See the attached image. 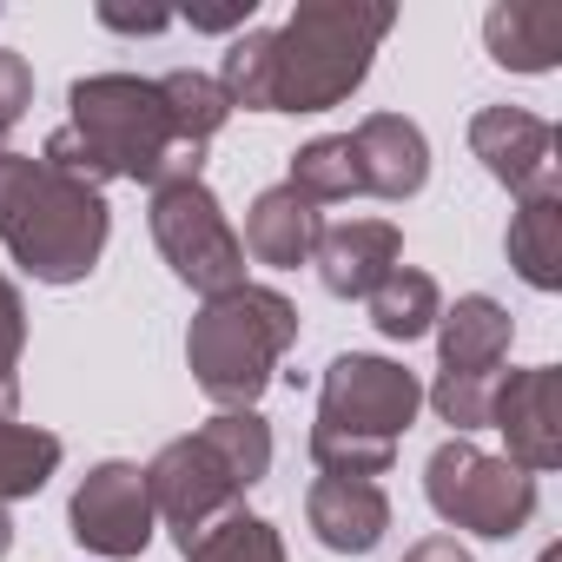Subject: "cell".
<instances>
[{
	"label": "cell",
	"instance_id": "6da1fadb",
	"mask_svg": "<svg viewBox=\"0 0 562 562\" xmlns=\"http://www.w3.org/2000/svg\"><path fill=\"white\" fill-rule=\"evenodd\" d=\"M47 166L106 186V179H133V186H159L172 172H199L205 153H192L179 139V120L166 106V87L146 74H87L67 93V126H54Z\"/></svg>",
	"mask_w": 562,
	"mask_h": 562
},
{
	"label": "cell",
	"instance_id": "7a4b0ae2",
	"mask_svg": "<svg viewBox=\"0 0 562 562\" xmlns=\"http://www.w3.org/2000/svg\"><path fill=\"white\" fill-rule=\"evenodd\" d=\"M397 27L391 0H299L292 21L265 34V113H331L345 106L384 34Z\"/></svg>",
	"mask_w": 562,
	"mask_h": 562
},
{
	"label": "cell",
	"instance_id": "3957f363",
	"mask_svg": "<svg viewBox=\"0 0 562 562\" xmlns=\"http://www.w3.org/2000/svg\"><path fill=\"white\" fill-rule=\"evenodd\" d=\"M113 238L106 192L34 159V153H0V245L34 285H80L93 278L100 251Z\"/></svg>",
	"mask_w": 562,
	"mask_h": 562
},
{
	"label": "cell",
	"instance_id": "277c9868",
	"mask_svg": "<svg viewBox=\"0 0 562 562\" xmlns=\"http://www.w3.org/2000/svg\"><path fill=\"white\" fill-rule=\"evenodd\" d=\"M265 470H271V424L258 411H218L146 463V496L186 555L205 529L245 509V490L265 483Z\"/></svg>",
	"mask_w": 562,
	"mask_h": 562
},
{
	"label": "cell",
	"instance_id": "5b68a950",
	"mask_svg": "<svg viewBox=\"0 0 562 562\" xmlns=\"http://www.w3.org/2000/svg\"><path fill=\"white\" fill-rule=\"evenodd\" d=\"M424 411L417 371L397 358L345 351L318 378V424H312V463L318 476H384L397 463V443L411 437Z\"/></svg>",
	"mask_w": 562,
	"mask_h": 562
},
{
	"label": "cell",
	"instance_id": "8992f818",
	"mask_svg": "<svg viewBox=\"0 0 562 562\" xmlns=\"http://www.w3.org/2000/svg\"><path fill=\"white\" fill-rule=\"evenodd\" d=\"M292 345H299V305L271 285H238L199 305L186 331V364L218 411H251Z\"/></svg>",
	"mask_w": 562,
	"mask_h": 562
},
{
	"label": "cell",
	"instance_id": "52a82bcc",
	"mask_svg": "<svg viewBox=\"0 0 562 562\" xmlns=\"http://www.w3.org/2000/svg\"><path fill=\"white\" fill-rule=\"evenodd\" d=\"M146 218H153V245L172 265L179 285H192L199 299H218V292H238L245 285V245L225 225V205L212 199V186L199 172L159 179Z\"/></svg>",
	"mask_w": 562,
	"mask_h": 562
},
{
	"label": "cell",
	"instance_id": "ba28073f",
	"mask_svg": "<svg viewBox=\"0 0 562 562\" xmlns=\"http://www.w3.org/2000/svg\"><path fill=\"white\" fill-rule=\"evenodd\" d=\"M424 496L450 529H470V536H490V542H509L536 516V476L516 470L509 457L476 450L470 437H450V443L430 450Z\"/></svg>",
	"mask_w": 562,
	"mask_h": 562
},
{
	"label": "cell",
	"instance_id": "9c48e42d",
	"mask_svg": "<svg viewBox=\"0 0 562 562\" xmlns=\"http://www.w3.org/2000/svg\"><path fill=\"white\" fill-rule=\"evenodd\" d=\"M67 522L80 536V549L106 555V562H126V555H146L159 516H153V496H146V470L126 463V457H106L80 476L74 503H67Z\"/></svg>",
	"mask_w": 562,
	"mask_h": 562
},
{
	"label": "cell",
	"instance_id": "30bf717a",
	"mask_svg": "<svg viewBox=\"0 0 562 562\" xmlns=\"http://www.w3.org/2000/svg\"><path fill=\"white\" fill-rule=\"evenodd\" d=\"M490 430H503L516 470L549 476L562 463V371L555 364L503 371L490 397Z\"/></svg>",
	"mask_w": 562,
	"mask_h": 562
},
{
	"label": "cell",
	"instance_id": "8fae6325",
	"mask_svg": "<svg viewBox=\"0 0 562 562\" xmlns=\"http://www.w3.org/2000/svg\"><path fill=\"white\" fill-rule=\"evenodd\" d=\"M470 153L516 199L555 192V126L542 113H529V106H483L470 120Z\"/></svg>",
	"mask_w": 562,
	"mask_h": 562
},
{
	"label": "cell",
	"instance_id": "7c38bea8",
	"mask_svg": "<svg viewBox=\"0 0 562 562\" xmlns=\"http://www.w3.org/2000/svg\"><path fill=\"white\" fill-rule=\"evenodd\" d=\"M345 139H351V159H358V192L404 205V199H417V192L430 186V139H424L417 120H404V113H371V120H358Z\"/></svg>",
	"mask_w": 562,
	"mask_h": 562
},
{
	"label": "cell",
	"instance_id": "4fadbf2b",
	"mask_svg": "<svg viewBox=\"0 0 562 562\" xmlns=\"http://www.w3.org/2000/svg\"><path fill=\"white\" fill-rule=\"evenodd\" d=\"M318 285L331 299H371L384 278L404 265V232L391 218H345V225H325L318 232Z\"/></svg>",
	"mask_w": 562,
	"mask_h": 562
},
{
	"label": "cell",
	"instance_id": "5bb4252c",
	"mask_svg": "<svg viewBox=\"0 0 562 562\" xmlns=\"http://www.w3.org/2000/svg\"><path fill=\"white\" fill-rule=\"evenodd\" d=\"M305 522L331 555H371L391 529V496L371 476H318L305 490Z\"/></svg>",
	"mask_w": 562,
	"mask_h": 562
},
{
	"label": "cell",
	"instance_id": "9a60e30c",
	"mask_svg": "<svg viewBox=\"0 0 562 562\" xmlns=\"http://www.w3.org/2000/svg\"><path fill=\"white\" fill-rule=\"evenodd\" d=\"M509 338H516V318L496 299L483 292L457 299L450 312H437V378H503Z\"/></svg>",
	"mask_w": 562,
	"mask_h": 562
},
{
	"label": "cell",
	"instance_id": "2e32d148",
	"mask_svg": "<svg viewBox=\"0 0 562 562\" xmlns=\"http://www.w3.org/2000/svg\"><path fill=\"white\" fill-rule=\"evenodd\" d=\"M318 232H325V212L312 199H299L292 186H265L251 199V212H245V238L238 245L258 265H271V271H299V265H312Z\"/></svg>",
	"mask_w": 562,
	"mask_h": 562
},
{
	"label": "cell",
	"instance_id": "e0dca14e",
	"mask_svg": "<svg viewBox=\"0 0 562 562\" xmlns=\"http://www.w3.org/2000/svg\"><path fill=\"white\" fill-rule=\"evenodd\" d=\"M483 47L509 74H555L562 67V8L555 0H496L483 14Z\"/></svg>",
	"mask_w": 562,
	"mask_h": 562
},
{
	"label": "cell",
	"instance_id": "ac0fdd59",
	"mask_svg": "<svg viewBox=\"0 0 562 562\" xmlns=\"http://www.w3.org/2000/svg\"><path fill=\"white\" fill-rule=\"evenodd\" d=\"M509 265L529 292H562V186L555 192H529L509 212V238H503Z\"/></svg>",
	"mask_w": 562,
	"mask_h": 562
},
{
	"label": "cell",
	"instance_id": "d6986e66",
	"mask_svg": "<svg viewBox=\"0 0 562 562\" xmlns=\"http://www.w3.org/2000/svg\"><path fill=\"white\" fill-rule=\"evenodd\" d=\"M371 305V325L391 338V345H411L424 331H437V312H443V292H437V278L417 271V265H397L384 285L364 299Z\"/></svg>",
	"mask_w": 562,
	"mask_h": 562
},
{
	"label": "cell",
	"instance_id": "ffe728a7",
	"mask_svg": "<svg viewBox=\"0 0 562 562\" xmlns=\"http://www.w3.org/2000/svg\"><path fill=\"white\" fill-rule=\"evenodd\" d=\"M60 457H67V443L54 430L21 424V417H0V503H21V496L47 490Z\"/></svg>",
	"mask_w": 562,
	"mask_h": 562
},
{
	"label": "cell",
	"instance_id": "44dd1931",
	"mask_svg": "<svg viewBox=\"0 0 562 562\" xmlns=\"http://www.w3.org/2000/svg\"><path fill=\"white\" fill-rule=\"evenodd\" d=\"M159 87H166L172 120H179V139L192 153H205L218 139V126L232 120V100L218 93V80L212 74H192V67H172V74H159Z\"/></svg>",
	"mask_w": 562,
	"mask_h": 562
},
{
	"label": "cell",
	"instance_id": "7402d4cb",
	"mask_svg": "<svg viewBox=\"0 0 562 562\" xmlns=\"http://www.w3.org/2000/svg\"><path fill=\"white\" fill-rule=\"evenodd\" d=\"M285 186H292L299 199H312V205L358 199V159H351V139H345V133H325V139H312V146H299Z\"/></svg>",
	"mask_w": 562,
	"mask_h": 562
},
{
	"label": "cell",
	"instance_id": "603a6c76",
	"mask_svg": "<svg viewBox=\"0 0 562 562\" xmlns=\"http://www.w3.org/2000/svg\"><path fill=\"white\" fill-rule=\"evenodd\" d=\"M186 562H285V536L251 509H232L218 529H205L186 549Z\"/></svg>",
	"mask_w": 562,
	"mask_h": 562
},
{
	"label": "cell",
	"instance_id": "cb8c5ba5",
	"mask_svg": "<svg viewBox=\"0 0 562 562\" xmlns=\"http://www.w3.org/2000/svg\"><path fill=\"white\" fill-rule=\"evenodd\" d=\"M27 106H34V67L14 47H0V153H8V133L27 120Z\"/></svg>",
	"mask_w": 562,
	"mask_h": 562
},
{
	"label": "cell",
	"instance_id": "d4e9b609",
	"mask_svg": "<svg viewBox=\"0 0 562 562\" xmlns=\"http://www.w3.org/2000/svg\"><path fill=\"white\" fill-rule=\"evenodd\" d=\"M21 351H27V305L8 278H0V364L21 371Z\"/></svg>",
	"mask_w": 562,
	"mask_h": 562
},
{
	"label": "cell",
	"instance_id": "484cf974",
	"mask_svg": "<svg viewBox=\"0 0 562 562\" xmlns=\"http://www.w3.org/2000/svg\"><path fill=\"white\" fill-rule=\"evenodd\" d=\"M251 14H258V0H232V8H186V21L199 27V34H245L251 27Z\"/></svg>",
	"mask_w": 562,
	"mask_h": 562
},
{
	"label": "cell",
	"instance_id": "4316f807",
	"mask_svg": "<svg viewBox=\"0 0 562 562\" xmlns=\"http://www.w3.org/2000/svg\"><path fill=\"white\" fill-rule=\"evenodd\" d=\"M404 562H476L457 536H424V542H411L404 549Z\"/></svg>",
	"mask_w": 562,
	"mask_h": 562
},
{
	"label": "cell",
	"instance_id": "83f0119b",
	"mask_svg": "<svg viewBox=\"0 0 562 562\" xmlns=\"http://www.w3.org/2000/svg\"><path fill=\"white\" fill-rule=\"evenodd\" d=\"M100 21H106V27H120V34H159V27H172V14H159V8H146V14H126V8H100Z\"/></svg>",
	"mask_w": 562,
	"mask_h": 562
},
{
	"label": "cell",
	"instance_id": "f1b7e54d",
	"mask_svg": "<svg viewBox=\"0 0 562 562\" xmlns=\"http://www.w3.org/2000/svg\"><path fill=\"white\" fill-rule=\"evenodd\" d=\"M0 417H21V371L0 364Z\"/></svg>",
	"mask_w": 562,
	"mask_h": 562
},
{
	"label": "cell",
	"instance_id": "f546056e",
	"mask_svg": "<svg viewBox=\"0 0 562 562\" xmlns=\"http://www.w3.org/2000/svg\"><path fill=\"white\" fill-rule=\"evenodd\" d=\"M14 549V516H8V503H0V555Z\"/></svg>",
	"mask_w": 562,
	"mask_h": 562
},
{
	"label": "cell",
	"instance_id": "4dcf8cb0",
	"mask_svg": "<svg viewBox=\"0 0 562 562\" xmlns=\"http://www.w3.org/2000/svg\"><path fill=\"white\" fill-rule=\"evenodd\" d=\"M536 562H562V549H555V542H549V549H542V555H536Z\"/></svg>",
	"mask_w": 562,
	"mask_h": 562
}]
</instances>
